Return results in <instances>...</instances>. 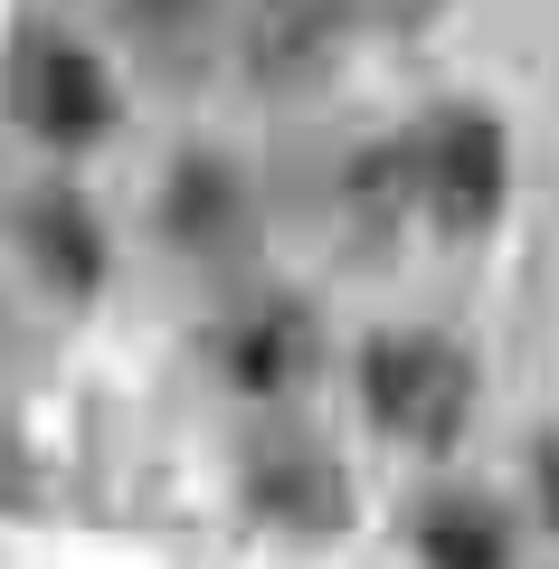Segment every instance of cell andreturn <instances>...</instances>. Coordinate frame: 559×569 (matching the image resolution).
Masks as SVG:
<instances>
[{"instance_id":"6da1fadb","label":"cell","mask_w":559,"mask_h":569,"mask_svg":"<svg viewBox=\"0 0 559 569\" xmlns=\"http://www.w3.org/2000/svg\"><path fill=\"white\" fill-rule=\"evenodd\" d=\"M360 389H370V418L408 447H446L465 427V361L427 332H399V342H370L360 361Z\"/></svg>"},{"instance_id":"7a4b0ae2","label":"cell","mask_w":559,"mask_h":569,"mask_svg":"<svg viewBox=\"0 0 559 569\" xmlns=\"http://www.w3.org/2000/svg\"><path fill=\"white\" fill-rule=\"evenodd\" d=\"M418 200L437 209L456 238L493 219V200H502V133H493L483 114H446L437 133H427V152H418Z\"/></svg>"},{"instance_id":"3957f363","label":"cell","mask_w":559,"mask_h":569,"mask_svg":"<svg viewBox=\"0 0 559 569\" xmlns=\"http://www.w3.org/2000/svg\"><path fill=\"white\" fill-rule=\"evenodd\" d=\"M29 123L58 142H86L114 123V86L96 77V58H77V48H39L29 58Z\"/></svg>"},{"instance_id":"277c9868","label":"cell","mask_w":559,"mask_h":569,"mask_svg":"<svg viewBox=\"0 0 559 569\" xmlns=\"http://www.w3.org/2000/svg\"><path fill=\"white\" fill-rule=\"evenodd\" d=\"M295 370H303V323L295 313H266V323L238 332V380L247 389H285Z\"/></svg>"},{"instance_id":"5b68a950","label":"cell","mask_w":559,"mask_h":569,"mask_svg":"<svg viewBox=\"0 0 559 569\" xmlns=\"http://www.w3.org/2000/svg\"><path fill=\"white\" fill-rule=\"evenodd\" d=\"M427 560L437 569H502V531L483 512H437L427 522Z\"/></svg>"},{"instance_id":"8992f818","label":"cell","mask_w":559,"mask_h":569,"mask_svg":"<svg viewBox=\"0 0 559 569\" xmlns=\"http://www.w3.org/2000/svg\"><path fill=\"white\" fill-rule=\"evenodd\" d=\"M341 20H370V29H418L437 0H332Z\"/></svg>"},{"instance_id":"52a82bcc","label":"cell","mask_w":559,"mask_h":569,"mask_svg":"<svg viewBox=\"0 0 559 569\" xmlns=\"http://www.w3.org/2000/svg\"><path fill=\"white\" fill-rule=\"evenodd\" d=\"M540 512H550V531H559V437L540 447Z\"/></svg>"},{"instance_id":"ba28073f","label":"cell","mask_w":559,"mask_h":569,"mask_svg":"<svg viewBox=\"0 0 559 569\" xmlns=\"http://www.w3.org/2000/svg\"><path fill=\"white\" fill-rule=\"evenodd\" d=\"M133 10H161V0H133Z\"/></svg>"}]
</instances>
